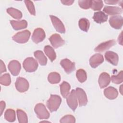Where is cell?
I'll use <instances>...</instances> for the list:
<instances>
[{"mask_svg":"<svg viewBox=\"0 0 123 123\" xmlns=\"http://www.w3.org/2000/svg\"><path fill=\"white\" fill-rule=\"evenodd\" d=\"M5 106H6V104L4 101H1L0 102V116L2 115L3 111L5 109Z\"/></svg>","mask_w":123,"mask_h":123,"instance_id":"74e56055","label":"cell"},{"mask_svg":"<svg viewBox=\"0 0 123 123\" xmlns=\"http://www.w3.org/2000/svg\"><path fill=\"white\" fill-rule=\"evenodd\" d=\"M18 122L20 123H26L28 122V117L26 113L21 109L16 111Z\"/></svg>","mask_w":123,"mask_h":123,"instance_id":"f1b7e54d","label":"cell"},{"mask_svg":"<svg viewBox=\"0 0 123 123\" xmlns=\"http://www.w3.org/2000/svg\"><path fill=\"white\" fill-rule=\"evenodd\" d=\"M6 72V69L5 64L2 60H0V74H1L3 72Z\"/></svg>","mask_w":123,"mask_h":123,"instance_id":"8d00e7d4","label":"cell"},{"mask_svg":"<svg viewBox=\"0 0 123 123\" xmlns=\"http://www.w3.org/2000/svg\"><path fill=\"white\" fill-rule=\"evenodd\" d=\"M104 62V58L102 54L96 53L92 56L89 59V64L93 68H96Z\"/></svg>","mask_w":123,"mask_h":123,"instance_id":"5bb4252c","label":"cell"},{"mask_svg":"<svg viewBox=\"0 0 123 123\" xmlns=\"http://www.w3.org/2000/svg\"><path fill=\"white\" fill-rule=\"evenodd\" d=\"M46 35L45 31L42 28H37L35 29L32 34L31 39L36 44L42 41L45 38Z\"/></svg>","mask_w":123,"mask_h":123,"instance_id":"52a82bcc","label":"cell"},{"mask_svg":"<svg viewBox=\"0 0 123 123\" xmlns=\"http://www.w3.org/2000/svg\"><path fill=\"white\" fill-rule=\"evenodd\" d=\"M60 92L62 96L64 98H66L67 96L70 93L71 88L70 85L67 82L63 81L60 85Z\"/></svg>","mask_w":123,"mask_h":123,"instance_id":"603a6c76","label":"cell"},{"mask_svg":"<svg viewBox=\"0 0 123 123\" xmlns=\"http://www.w3.org/2000/svg\"><path fill=\"white\" fill-rule=\"evenodd\" d=\"M10 24L12 28L15 30H19L25 28L27 26V22L25 20L20 21L11 20Z\"/></svg>","mask_w":123,"mask_h":123,"instance_id":"44dd1931","label":"cell"},{"mask_svg":"<svg viewBox=\"0 0 123 123\" xmlns=\"http://www.w3.org/2000/svg\"><path fill=\"white\" fill-rule=\"evenodd\" d=\"M34 111L39 119H48L49 117V113L45 106L41 103L36 104L34 108Z\"/></svg>","mask_w":123,"mask_h":123,"instance_id":"7a4b0ae2","label":"cell"},{"mask_svg":"<svg viewBox=\"0 0 123 123\" xmlns=\"http://www.w3.org/2000/svg\"><path fill=\"white\" fill-rule=\"evenodd\" d=\"M51 45L55 49H57L63 46L65 42L58 34H52L49 38Z\"/></svg>","mask_w":123,"mask_h":123,"instance_id":"ba28073f","label":"cell"},{"mask_svg":"<svg viewBox=\"0 0 123 123\" xmlns=\"http://www.w3.org/2000/svg\"><path fill=\"white\" fill-rule=\"evenodd\" d=\"M62 102L61 98L57 95H51L47 101V106L50 112L56 111Z\"/></svg>","mask_w":123,"mask_h":123,"instance_id":"6da1fadb","label":"cell"},{"mask_svg":"<svg viewBox=\"0 0 123 123\" xmlns=\"http://www.w3.org/2000/svg\"><path fill=\"white\" fill-rule=\"evenodd\" d=\"M44 51L51 62H53L56 58V54L52 47L49 45H46L44 48Z\"/></svg>","mask_w":123,"mask_h":123,"instance_id":"cb8c5ba5","label":"cell"},{"mask_svg":"<svg viewBox=\"0 0 123 123\" xmlns=\"http://www.w3.org/2000/svg\"><path fill=\"white\" fill-rule=\"evenodd\" d=\"M4 118L9 122H13L15 121V112L11 109H7L4 113Z\"/></svg>","mask_w":123,"mask_h":123,"instance_id":"83f0119b","label":"cell"},{"mask_svg":"<svg viewBox=\"0 0 123 123\" xmlns=\"http://www.w3.org/2000/svg\"><path fill=\"white\" fill-rule=\"evenodd\" d=\"M61 123H75V119L74 116L72 115H66L61 118L60 121Z\"/></svg>","mask_w":123,"mask_h":123,"instance_id":"e575fe53","label":"cell"},{"mask_svg":"<svg viewBox=\"0 0 123 123\" xmlns=\"http://www.w3.org/2000/svg\"><path fill=\"white\" fill-rule=\"evenodd\" d=\"M61 2L63 4L65 5H71L74 2V0H61Z\"/></svg>","mask_w":123,"mask_h":123,"instance_id":"f35d334b","label":"cell"},{"mask_svg":"<svg viewBox=\"0 0 123 123\" xmlns=\"http://www.w3.org/2000/svg\"><path fill=\"white\" fill-rule=\"evenodd\" d=\"M7 12L12 17L16 19H20L22 18L23 14L22 12L14 8L10 7L6 10Z\"/></svg>","mask_w":123,"mask_h":123,"instance_id":"484cf974","label":"cell"},{"mask_svg":"<svg viewBox=\"0 0 123 123\" xmlns=\"http://www.w3.org/2000/svg\"><path fill=\"white\" fill-rule=\"evenodd\" d=\"M105 58L107 62L112 65L114 66L117 65L119 57L116 53L111 51H107L105 53Z\"/></svg>","mask_w":123,"mask_h":123,"instance_id":"e0dca14e","label":"cell"},{"mask_svg":"<svg viewBox=\"0 0 123 123\" xmlns=\"http://www.w3.org/2000/svg\"><path fill=\"white\" fill-rule=\"evenodd\" d=\"M103 6L102 0H91L90 8L94 11L100 10Z\"/></svg>","mask_w":123,"mask_h":123,"instance_id":"4dcf8cb0","label":"cell"},{"mask_svg":"<svg viewBox=\"0 0 123 123\" xmlns=\"http://www.w3.org/2000/svg\"><path fill=\"white\" fill-rule=\"evenodd\" d=\"M104 94L107 98L109 99H114L117 97L118 92L117 90L114 87L109 86L104 89Z\"/></svg>","mask_w":123,"mask_h":123,"instance_id":"d6986e66","label":"cell"},{"mask_svg":"<svg viewBox=\"0 0 123 123\" xmlns=\"http://www.w3.org/2000/svg\"><path fill=\"white\" fill-rule=\"evenodd\" d=\"M109 23L112 28L120 29L123 26V18L121 15H113L110 18Z\"/></svg>","mask_w":123,"mask_h":123,"instance_id":"9c48e42d","label":"cell"},{"mask_svg":"<svg viewBox=\"0 0 123 123\" xmlns=\"http://www.w3.org/2000/svg\"><path fill=\"white\" fill-rule=\"evenodd\" d=\"M53 25L57 31L60 33H64L65 32V28L62 22L58 17L50 15H49Z\"/></svg>","mask_w":123,"mask_h":123,"instance_id":"8fae6325","label":"cell"},{"mask_svg":"<svg viewBox=\"0 0 123 123\" xmlns=\"http://www.w3.org/2000/svg\"><path fill=\"white\" fill-rule=\"evenodd\" d=\"M118 41L121 45H122V32L120 34V35L119 36L118 38Z\"/></svg>","mask_w":123,"mask_h":123,"instance_id":"60d3db41","label":"cell"},{"mask_svg":"<svg viewBox=\"0 0 123 123\" xmlns=\"http://www.w3.org/2000/svg\"><path fill=\"white\" fill-rule=\"evenodd\" d=\"M8 67L12 74L14 76L18 75L21 69V64L17 60L11 61L9 62Z\"/></svg>","mask_w":123,"mask_h":123,"instance_id":"7c38bea8","label":"cell"},{"mask_svg":"<svg viewBox=\"0 0 123 123\" xmlns=\"http://www.w3.org/2000/svg\"><path fill=\"white\" fill-rule=\"evenodd\" d=\"M60 65L64 69V71L68 74H71L75 69V63L71 62L68 59L62 60L60 62Z\"/></svg>","mask_w":123,"mask_h":123,"instance_id":"30bf717a","label":"cell"},{"mask_svg":"<svg viewBox=\"0 0 123 123\" xmlns=\"http://www.w3.org/2000/svg\"><path fill=\"white\" fill-rule=\"evenodd\" d=\"M34 55L41 65L45 66L46 65L47 59L41 50H36L34 52Z\"/></svg>","mask_w":123,"mask_h":123,"instance_id":"7402d4cb","label":"cell"},{"mask_svg":"<svg viewBox=\"0 0 123 123\" xmlns=\"http://www.w3.org/2000/svg\"><path fill=\"white\" fill-rule=\"evenodd\" d=\"M122 86H121V87H120V92H121V94H122V91H121V90H122Z\"/></svg>","mask_w":123,"mask_h":123,"instance_id":"b9f144b4","label":"cell"},{"mask_svg":"<svg viewBox=\"0 0 123 123\" xmlns=\"http://www.w3.org/2000/svg\"><path fill=\"white\" fill-rule=\"evenodd\" d=\"M77 97L76 91L73 89L66 97V101L69 107L73 111H75L78 105Z\"/></svg>","mask_w":123,"mask_h":123,"instance_id":"5b68a950","label":"cell"},{"mask_svg":"<svg viewBox=\"0 0 123 123\" xmlns=\"http://www.w3.org/2000/svg\"><path fill=\"white\" fill-rule=\"evenodd\" d=\"M123 72L121 71L117 75H112L111 79V81L116 84H120L123 82Z\"/></svg>","mask_w":123,"mask_h":123,"instance_id":"d6a6232c","label":"cell"},{"mask_svg":"<svg viewBox=\"0 0 123 123\" xmlns=\"http://www.w3.org/2000/svg\"><path fill=\"white\" fill-rule=\"evenodd\" d=\"M76 76L80 83L85 82L87 79L86 73L83 69H79L76 71Z\"/></svg>","mask_w":123,"mask_h":123,"instance_id":"f546056e","label":"cell"},{"mask_svg":"<svg viewBox=\"0 0 123 123\" xmlns=\"http://www.w3.org/2000/svg\"><path fill=\"white\" fill-rule=\"evenodd\" d=\"M115 44H116L115 40H110L99 44L95 48L94 51L96 52H103L105 50L109 49Z\"/></svg>","mask_w":123,"mask_h":123,"instance_id":"9a60e30c","label":"cell"},{"mask_svg":"<svg viewBox=\"0 0 123 123\" xmlns=\"http://www.w3.org/2000/svg\"><path fill=\"white\" fill-rule=\"evenodd\" d=\"M30 35L31 33L28 30H25L17 33L12 37V38L18 43L23 44L28 41Z\"/></svg>","mask_w":123,"mask_h":123,"instance_id":"277c9868","label":"cell"},{"mask_svg":"<svg viewBox=\"0 0 123 123\" xmlns=\"http://www.w3.org/2000/svg\"><path fill=\"white\" fill-rule=\"evenodd\" d=\"M78 25L80 29L84 31L87 32L90 26V22L89 20L86 18H81L78 22Z\"/></svg>","mask_w":123,"mask_h":123,"instance_id":"4316f807","label":"cell"},{"mask_svg":"<svg viewBox=\"0 0 123 123\" xmlns=\"http://www.w3.org/2000/svg\"><path fill=\"white\" fill-rule=\"evenodd\" d=\"M119 0H105L104 2L108 4H117L121 2Z\"/></svg>","mask_w":123,"mask_h":123,"instance_id":"ab89813d","label":"cell"},{"mask_svg":"<svg viewBox=\"0 0 123 123\" xmlns=\"http://www.w3.org/2000/svg\"><path fill=\"white\" fill-rule=\"evenodd\" d=\"M108 16L103 12L99 11L94 12L93 16L94 21L98 24H101L106 22L108 20Z\"/></svg>","mask_w":123,"mask_h":123,"instance_id":"ffe728a7","label":"cell"},{"mask_svg":"<svg viewBox=\"0 0 123 123\" xmlns=\"http://www.w3.org/2000/svg\"><path fill=\"white\" fill-rule=\"evenodd\" d=\"M79 6L83 9H88L90 7L91 0H79L78 1Z\"/></svg>","mask_w":123,"mask_h":123,"instance_id":"d590c367","label":"cell"},{"mask_svg":"<svg viewBox=\"0 0 123 123\" xmlns=\"http://www.w3.org/2000/svg\"><path fill=\"white\" fill-rule=\"evenodd\" d=\"M23 65L26 72L31 73L37 70L38 67V63L33 58L28 57L24 60Z\"/></svg>","mask_w":123,"mask_h":123,"instance_id":"3957f363","label":"cell"},{"mask_svg":"<svg viewBox=\"0 0 123 123\" xmlns=\"http://www.w3.org/2000/svg\"><path fill=\"white\" fill-rule=\"evenodd\" d=\"M111 82V77L110 75L106 73H102L99 76L98 82L101 88H103L107 86Z\"/></svg>","mask_w":123,"mask_h":123,"instance_id":"2e32d148","label":"cell"},{"mask_svg":"<svg viewBox=\"0 0 123 123\" xmlns=\"http://www.w3.org/2000/svg\"><path fill=\"white\" fill-rule=\"evenodd\" d=\"M48 80V81L52 84H58L61 81V76L60 74L57 72H51L49 74Z\"/></svg>","mask_w":123,"mask_h":123,"instance_id":"d4e9b609","label":"cell"},{"mask_svg":"<svg viewBox=\"0 0 123 123\" xmlns=\"http://www.w3.org/2000/svg\"><path fill=\"white\" fill-rule=\"evenodd\" d=\"M76 93L79 102L80 107L86 106L87 103V98L85 91L81 88L77 87L76 88Z\"/></svg>","mask_w":123,"mask_h":123,"instance_id":"4fadbf2b","label":"cell"},{"mask_svg":"<svg viewBox=\"0 0 123 123\" xmlns=\"http://www.w3.org/2000/svg\"><path fill=\"white\" fill-rule=\"evenodd\" d=\"M11 83V76L9 74L7 73L2 75L0 77V83L1 85L8 86L10 85Z\"/></svg>","mask_w":123,"mask_h":123,"instance_id":"1f68e13d","label":"cell"},{"mask_svg":"<svg viewBox=\"0 0 123 123\" xmlns=\"http://www.w3.org/2000/svg\"><path fill=\"white\" fill-rule=\"evenodd\" d=\"M24 1L29 13L33 15H35L36 11H35V6L34 5L33 2L32 1L28 0H25Z\"/></svg>","mask_w":123,"mask_h":123,"instance_id":"836d02e7","label":"cell"},{"mask_svg":"<svg viewBox=\"0 0 123 123\" xmlns=\"http://www.w3.org/2000/svg\"><path fill=\"white\" fill-rule=\"evenodd\" d=\"M103 11L109 15H114L122 13L123 10L121 8L117 6H104Z\"/></svg>","mask_w":123,"mask_h":123,"instance_id":"ac0fdd59","label":"cell"},{"mask_svg":"<svg viewBox=\"0 0 123 123\" xmlns=\"http://www.w3.org/2000/svg\"><path fill=\"white\" fill-rule=\"evenodd\" d=\"M15 86L16 89L21 93L26 91L29 86V84L28 81L23 77H18L16 79L15 83Z\"/></svg>","mask_w":123,"mask_h":123,"instance_id":"8992f818","label":"cell"}]
</instances>
